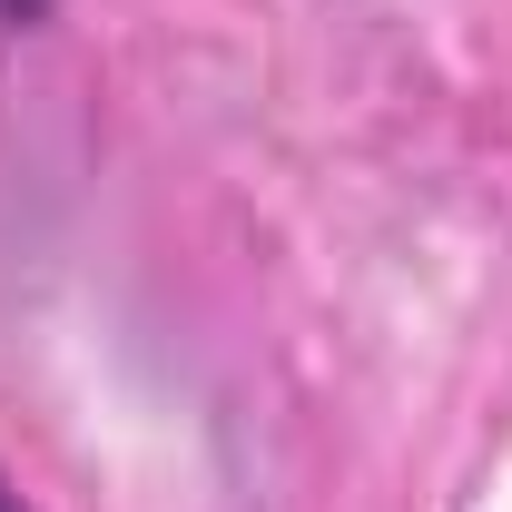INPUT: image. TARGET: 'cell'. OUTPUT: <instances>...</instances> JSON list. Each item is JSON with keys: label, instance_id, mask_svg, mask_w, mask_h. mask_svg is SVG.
Here are the masks:
<instances>
[{"label": "cell", "instance_id": "7a4b0ae2", "mask_svg": "<svg viewBox=\"0 0 512 512\" xmlns=\"http://www.w3.org/2000/svg\"><path fill=\"white\" fill-rule=\"evenodd\" d=\"M0 512H20V493H10V483H0Z\"/></svg>", "mask_w": 512, "mask_h": 512}, {"label": "cell", "instance_id": "6da1fadb", "mask_svg": "<svg viewBox=\"0 0 512 512\" xmlns=\"http://www.w3.org/2000/svg\"><path fill=\"white\" fill-rule=\"evenodd\" d=\"M30 10H40V0H0V20H30Z\"/></svg>", "mask_w": 512, "mask_h": 512}]
</instances>
